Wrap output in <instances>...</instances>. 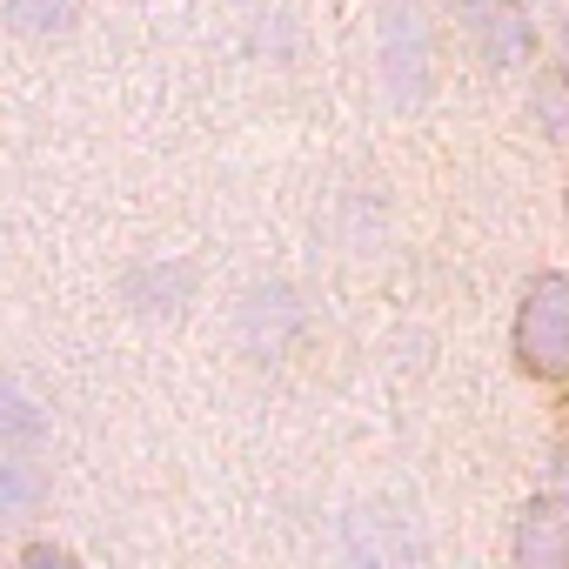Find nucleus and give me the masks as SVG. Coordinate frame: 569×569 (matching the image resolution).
<instances>
[{"instance_id":"f257e3e1","label":"nucleus","mask_w":569,"mask_h":569,"mask_svg":"<svg viewBox=\"0 0 569 569\" xmlns=\"http://www.w3.org/2000/svg\"><path fill=\"white\" fill-rule=\"evenodd\" d=\"M436 14H429V0H382L376 8V81L389 94V108L416 114L429 108L436 94Z\"/></svg>"},{"instance_id":"f03ea898","label":"nucleus","mask_w":569,"mask_h":569,"mask_svg":"<svg viewBox=\"0 0 569 569\" xmlns=\"http://www.w3.org/2000/svg\"><path fill=\"white\" fill-rule=\"evenodd\" d=\"M509 356L529 382L569 376V268H542L522 281V302L509 316Z\"/></svg>"},{"instance_id":"7ed1b4c3","label":"nucleus","mask_w":569,"mask_h":569,"mask_svg":"<svg viewBox=\"0 0 569 569\" xmlns=\"http://www.w3.org/2000/svg\"><path fill=\"white\" fill-rule=\"evenodd\" d=\"M456 14H462V34H469L482 68L509 74L536 54V28L522 14V0H456Z\"/></svg>"},{"instance_id":"20e7f679","label":"nucleus","mask_w":569,"mask_h":569,"mask_svg":"<svg viewBox=\"0 0 569 569\" xmlns=\"http://www.w3.org/2000/svg\"><path fill=\"white\" fill-rule=\"evenodd\" d=\"M509 569H569V509L536 496L509 529Z\"/></svg>"},{"instance_id":"39448f33","label":"nucleus","mask_w":569,"mask_h":569,"mask_svg":"<svg viewBox=\"0 0 569 569\" xmlns=\"http://www.w3.org/2000/svg\"><path fill=\"white\" fill-rule=\"evenodd\" d=\"M121 296L141 316H181L188 296H194V261H141V268H128Z\"/></svg>"},{"instance_id":"423d86ee","label":"nucleus","mask_w":569,"mask_h":569,"mask_svg":"<svg viewBox=\"0 0 569 569\" xmlns=\"http://www.w3.org/2000/svg\"><path fill=\"white\" fill-rule=\"evenodd\" d=\"M48 429H54V416H48V396H41L28 376L0 369V449H34Z\"/></svg>"},{"instance_id":"0eeeda50","label":"nucleus","mask_w":569,"mask_h":569,"mask_svg":"<svg viewBox=\"0 0 569 569\" xmlns=\"http://www.w3.org/2000/svg\"><path fill=\"white\" fill-rule=\"evenodd\" d=\"M88 14V0H0V28L14 41H68Z\"/></svg>"},{"instance_id":"6e6552de","label":"nucleus","mask_w":569,"mask_h":569,"mask_svg":"<svg viewBox=\"0 0 569 569\" xmlns=\"http://www.w3.org/2000/svg\"><path fill=\"white\" fill-rule=\"evenodd\" d=\"M48 469L34 462V449H0V522H28L48 502Z\"/></svg>"},{"instance_id":"1a4fd4ad","label":"nucleus","mask_w":569,"mask_h":569,"mask_svg":"<svg viewBox=\"0 0 569 569\" xmlns=\"http://www.w3.org/2000/svg\"><path fill=\"white\" fill-rule=\"evenodd\" d=\"M529 114H536V128H542L556 148H569V81H562V74H549V81L529 88Z\"/></svg>"},{"instance_id":"9d476101","label":"nucleus","mask_w":569,"mask_h":569,"mask_svg":"<svg viewBox=\"0 0 569 569\" xmlns=\"http://www.w3.org/2000/svg\"><path fill=\"white\" fill-rule=\"evenodd\" d=\"M14 569H81V556L68 542H54V536H34V542H21Z\"/></svg>"},{"instance_id":"9b49d317","label":"nucleus","mask_w":569,"mask_h":569,"mask_svg":"<svg viewBox=\"0 0 569 569\" xmlns=\"http://www.w3.org/2000/svg\"><path fill=\"white\" fill-rule=\"evenodd\" d=\"M556 74H562V81H569V21H562V28H556Z\"/></svg>"}]
</instances>
